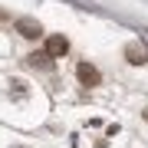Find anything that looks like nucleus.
Segmentation results:
<instances>
[{"label": "nucleus", "instance_id": "f257e3e1", "mask_svg": "<svg viewBox=\"0 0 148 148\" xmlns=\"http://www.w3.org/2000/svg\"><path fill=\"white\" fill-rule=\"evenodd\" d=\"M125 59H128L132 66H145V63H148V46H145L142 40H132V43L125 46Z\"/></svg>", "mask_w": 148, "mask_h": 148}, {"label": "nucleus", "instance_id": "f03ea898", "mask_svg": "<svg viewBox=\"0 0 148 148\" xmlns=\"http://www.w3.org/2000/svg\"><path fill=\"white\" fill-rule=\"evenodd\" d=\"M69 53V40L63 33H56V36H46V56L49 59H63Z\"/></svg>", "mask_w": 148, "mask_h": 148}, {"label": "nucleus", "instance_id": "7ed1b4c3", "mask_svg": "<svg viewBox=\"0 0 148 148\" xmlns=\"http://www.w3.org/2000/svg\"><path fill=\"white\" fill-rule=\"evenodd\" d=\"M16 33L27 36V40H40L43 36V27H40L36 20H30V16H20V20H16Z\"/></svg>", "mask_w": 148, "mask_h": 148}, {"label": "nucleus", "instance_id": "20e7f679", "mask_svg": "<svg viewBox=\"0 0 148 148\" xmlns=\"http://www.w3.org/2000/svg\"><path fill=\"white\" fill-rule=\"evenodd\" d=\"M76 76L82 79V86H99V82H102L99 69H95L92 63H79V66H76Z\"/></svg>", "mask_w": 148, "mask_h": 148}, {"label": "nucleus", "instance_id": "39448f33", "mask_svg": "<svg viewBox=\"0 0 148 148\" xmlns=\"http://www.w3.org/2000/svg\"><path fill=\"white\" fill-rule=\"evenodd\" d=\"M27 63H30L33 69H36V66H40V69H53V59L46 56V49H36V53H30V56H27Z\"/></svg>", "mask_w": 148, "mask_h": 148}, {"label": "nucleus", "instance_id": "423d86ee", "mask_svg": "<svg viewBox=\"0 0 148 148\" xmlns=\"http://www.w3.org/2000/svg\"><path fill=\"white\" fill-rule=\"evenodd\" d=\"M10 86H13V95H27V89H23V86H27V82H23V79H13Z\"/></svg>", "mask_w": 148, "mask_h": 148}, {"label": "nucleus", "instance_id": "0eeeda50", "mask_svg": "<svg viewBox=\"0 0 148 148\" xmlns=\"http://www.w3.org/2000/svg\"><path fill=\"white\" fill-rule=\"evenodd\" d=\"M142 115H145V119H148V109H145V112H142Z\"/></svg>", "mask_w": 148, "mask_h": 148}]
</instances>
